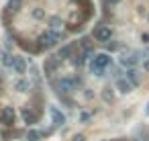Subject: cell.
Listing matches in <instances>:
<instances>
[{
    "mask_svg": "<svg viewBox=\"0 0 149 141\" xmlns=\"http://www.w3.org/2000/svg\"><path fill=\"white\" fill-rule=\"evenodd\" d=\"M108 66H110V57H108L106 53H102V55H96V57L92 59V74H96V76H102L104 68H108Z\"/></svg>",
    "mask_w": 149,
    "mask_h": 141,
    "instance_id": "6da1fadb",
    "label": "cell"
},
{
    "mask_svg": "<svg viewBox=\"0 0 149 141\" xmlns=\"http://www.w3.org/2000/svg\"><path fill=\"white\" fill-rule=\"evenodd\" d=\"M57 41H59V35H55V33H51V31H47V33H41V35H39V47H43V49L53 47Z\"/></svg>",
    "mask_w": 149,
    "mask_h": 141,
    "instance_id": "7a4b0ae2",
    "label": "cell"
},
{
    "mask_svg": "<svg viewBox=\"0 0 149 141\" xmlns=\"http://www.w3.org/2000/svg\"><path fill=\"white\" fill-rule=\"evenodd\" d=\"M94 37H96V41H110V37H112V31H110V27H104V25H100V27H96L94 29Z\"/></svg>",
    "mask_w": 149,
    "mask_h": 141,
    "instance_id": "3957f363",
    "label": "cell"
},
{
    "mask_svg": "<svg viewBox=\"0 0 149 141\" xmlns=\"http://www.w3.org/2000/svg\"><path fill=\"white\" fill-rule=\"evenodd\" d=\"M57 88H59L61 94H72V92L76 90V80H72V78H61V82L57 84Z\"/></svg>",
    "mask_w": 149,
    "mask_h": 141,
    "instance_id": "277c9868",
    "label": "cell"
},
{
    "mask_svg": "<svg viewBox=\"0 0 149 141\" xmlns=\"http://www.w3.org/2000/svg\"><path fill=\"white\" fill-rule=\"evenodd\" d=\"M0 119H2V123H6V125H13L15 123V110L10 106H4L2 112H0Z\"/></svg>",
    "mask_w": 149,
    "mask_h": 141,
    "instance_id": "5b68a950",
    "label": "cell"
},
{
    "mask_svg": "<svg viewBox=\"0 0 149 141\" xmlns=\"http://www.w3.org/2000/svg\"><path fill=\"white\" fill-rule=\"evenodd\" d=\"M49 31L55 33V35H59V33L63 31V21H61L59 17H53V19L49 21Z\"/></svg>",
    "mask_w": 149,
    "mask_h": 141,
    "instance_id": "8992f818",
    "label": "cell"
},
{
    "mask_svg": "<svg viewBox=\"0 0 149 141\" xmlns=\"http://www.w3.org/2000/svg\"><path fill=\"white\" fill-rule=\"evenodd\" d=\"M57 66H59V57H47V59H45V74L51 76V74L57 70Z\"/></svg>",
    "mask_w": 149,
    "mask_h": 141,
    "instance_id": "52a82bcc",
    "label": "cell"
},
{
    "mask_svg": "<svg viewBox=\"0 0 149 141\" xmlns=\"http://www.w3.org/2000/svg\"><path fill=\"white\" fill-rule=\"evenodd\" d=\"M49 114H51V119H53V125H55V127H61V125L65 123V117H63L55 106H51V108H49Z\"/></svg>",
    "mask_w": 149,
    "mask_h": 141,
    "instance_id": "ba28073f",
    "label": "cell"
},
{
    "mask_svg": "<svg viewBox=\"0 0 149 141\" xmlns=\"http://www.w3.org/2000/svg\"><path fill=\"white\" fill-rule=\"evenodd\" d=\"M23 119H25V123H37L39 112H35L31 106H29V108H23Z\"/></svg>",
    "mask_w": 149,
    "mask_h": 141,
    "instance_id": "9c48e42d",
    "label": "cell"
},
{
    "mask_svg": "<svg viewBox=\"0 0 149 141\" xmlns=\"http://www.w3.org/2000/svg\"><path fill=\"white\" fill-rule=\"evenodd\" d=\"M13 68H15V72H17V74H25V72H27V61H25L23 57H15Z\"/></svg>",
    "mask_w": 149,
    "mask_h": 141,
    "instance_id": "30bf717a",
    "label": "cell"
},
{
    "mask_svg": "<svg viewBox=\"0 0 149 141\" xmlns=\"http://www.w3.org/2000/svg\"><path fill=\"white\" fill-rule=\"evenodd\" d=\"M131 86H133V84H131V82H127L125 78H120V80H116V88H118V90H120L123 94H127V92H131Z\"/></svg>",
    "mask_w": 149,
    "mask_h": 141,
    "instance_id": "8fae6325",
    "label": "cell"
},
{
    "mask_svg": "<svg viewBox=\"0 0 149 141\" xmlns=\"http://www.w3.org/2000/svg\"><path fill=\"white\" fill-rule=\"evenodd\" d=\"M72 51H74V45H65V47H61V51H59V59H63V57H70L72 55Z\"/></svg>",
    "mask_w": 149,
    "mask_h": 141,
    "instance_id": "7c38bea8",
    "label": "cell"
},
{
    "mask_svg": "<svg viewBox=\"0 0 149 141\" xmlns=\"http://www.w3.org/2000/svg\"><path fill=\"white\" fill-rule=\"evenodd\" d=\"M8 10L10 13H19L21 10V0H10V2H8Z\"/></svg>",
    "mask_w": 149,
    "mask_h": 141,
    "instance_id": "4fadbf2b",
    "label": "cell"
},
{
    "mask_svg": "<svg viewBox=\"0 0 149 141\" xmlns=\"http://www.w3.org/2000/svg\"><path fill=\"white\" fill-rule=\"evenodd\" d=\"M127 76H129V82H131V84H135V86L139 84V76H137V72H135V70H129V72H127Z\"/></svg>",
    "mask_w": 149,
    "mask_h": 141,
    "instance_id": "5bb4252c",
    "label": "cell"
},
{
    "mask_svg": "<svg viewBox=\"0 0 149 141\" xmlns=\"http://www.w3.org/2000/svg\"><path fill=\"white\" fill-rule=\"evenodd\" d=\"M15 88H17L19 92H27V90H29V82H25V80H19V82L15 84Z\"/></svg>",
    "mask_w": 149,
    "mask_h": 141,
    "instance_id": "9a60e30c",
    "label": "cell"
},
{
    "mask_svg": "<svg viewBox=\"0 0 149 141\" xmlns=\"http://www.w3.org/2000/svg\"><path fill=\"white\" fill-rule=\"evenodd\" d=\"M27 139H29V141H39V139H41V133H39V131H29V133H27Z\"/></svg>",
    "mask_w": 149,
    "mask_h": 141,
    "instance_id": "2e32d148",
    "label": "cell"
},
{
    "mask_svg": "<svg viewBox=\"0 0 149 141\" xmlns=\"http://www.w3.org/2000/svg\"><path fill=\"white\" fill-rule=\"evenodd\" d=\"M123 64L125 66H133V64H137V57H123Z\"/></svg>",
    "mask_w": 149,
    "mask_h": 141,
    "instance_id": "e0dca14e",
    "label": "cell"
},
{
    "mask_svg": "<svg viewBox=\"0 0 149 141\" xmlns=\"http://www.w3.org/2000/svg\"><path fill=\"white\" fill-rule=\"evenodd\" d=\"M84 59H86L84 55H76V57H74V64H76V66H82V64H84Z\"/></svg>",
    "mask_w": 149,
    "mask_h": 141,
    "instance_id": "ac0fdd59",
    "label": "cell"
},
{
    "mask_svg": "<svg viewBox=\"0 0 149 141\" xmlns=\"http://www.w3.org/2000/svg\"><path fill=\"white\" fill-rule=\"evenodd\" d=\"M118 2H120V0H104L106 6H114V4H118Z\"/></svg>",
    "mask_w": 149,
    "mask_h": 141,
    "instance_id": "d6986e66",
    "label": "cell"
},
{
    "mask_svg": "<svg viewBox=\"0 0 149 141\" xmlns=\"http://www.w3.org/2000/svg\"><path fill=\"white\" fill-rule=\"evenodd\" d=\"M33 15H35L37 19H41V17H43V10H41V8H37V10H33Z\"/></svg>",
    "mask_w": 149,
    "mask_h": 141,
    "instance_id": "ffe728a7",
    "label": "cell"
},
{
    "mask_svg": "<svg viewBox=\"0 0 149 141\" xmlns=\"http://www.w3.org/2000/svg\"><path fill=\"white\" fill-rule=\"evenodd\" d=\"M74 141H84V135H78V137H74Z\"/></svg>",
    "mask_w": 149,
    "mask_h": 141,
    "instance_id": "44dd1931",
    "label": "cell"
},
{
    "mask_svg": "<svg viewBox=\"0 0 149 141\" xmlns=\"http://www.w3.org/2000/svg\"><path fill=\"white\" fill-rule=\"evenodd\" d=\"M143 68H145V70H147V72H149V59H147V61H145V64H143Z\"/></svg>",
    "mask_w": 149,
    "mask_h": 141,
    "instance_id": "7402d4cb",
    "label": "cell"
},
{
    "mask_svg": "<svg viewBox=\"0 0 149 141\" xmlns=\"http://www.w3.org/2000/svg\"><path fill=\"white\" fill-rule=\"evenodd\" d=\"M147 114H149V104H147Z\"/></svg>",
    "mask_w": 149,
    "mask_h": 141,
    "instance_id": "603a6c76",
    "label": "cell"
},
{
    "mask_svg": "<svg viewBox=\"0 0 149 141\" xmlns=\"http://www.w3.org/2000/svg\"><path fill=\"white\" fill-rule=\"evenodd\" d=\"M118 141H123V139H118Z\"/></svg>",
    "mask_w": 149,
    "mask_h": 141,
    "instance_id": "cb8c5ba5",
    "label": "cell"
}]
</instances>
